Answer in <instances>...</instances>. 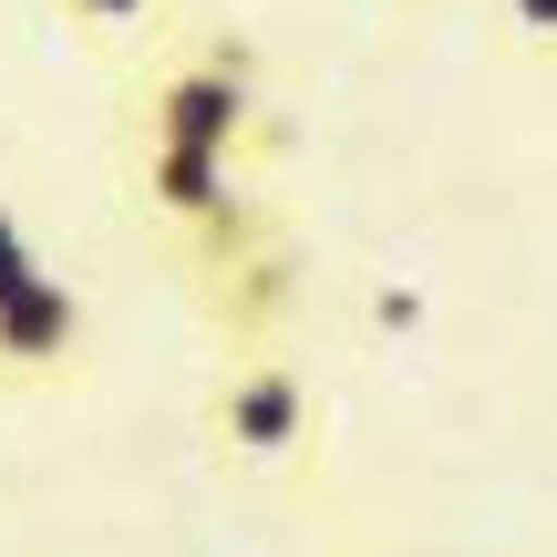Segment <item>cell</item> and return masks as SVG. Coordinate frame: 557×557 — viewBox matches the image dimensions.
<instances>
[{
	"label": "cell",
	"mask_w": 557,
	"mask_h": 557,
	"mask_svg": "<svg viewBox=\"0 0 557 557\" xmlns=\"http://www.w3.org/2000/svg\"><path fill=\"white\" fill-rule=\"evenodd\" d=\"M248 41H207L197 62H165L145 83V145H197V156H238L248 145Z\"/></svg>",
	"instance_id": "obj_1"
},
{
	"label": "cell",
	"mask_w": 557,
	"mask_h": 557,
	"mask_svg": "<svg viewBox=\"0 0 557 557\" xmlns=\"http://www.w3.org/2000/svg\"><path fill=\"white\" fill-rule=\"evenodd\" d=\"M207 434L238 465H289L310 444V372L299 361H238L207 403Z\"/></svg>",
	"instance_id": "obj_2"
},
{
	"label": "cell",
	"mask_w": 557,
	"mask_h": 557,
	"mask_svg": "<svg viewBox=\"0 0 557 557\" xmlns=\"http://www.w3.org/2000/svg\"><path fill=\"white\" fill-rule=\"evenodd\" d=\"M73 351H83V299H73V278L41 269L21 299H0V382L73 372Z\"/></svg>",
	"instance_id": "obj_3"
},
{
	"label": "cell",
	"mask_w": 557,
	"mask_h": 557,
	"mask_svg": "<svg viewBox=\"0 0 557 557\" xmlns=\"http://www.w3.org/2000/svg\"><path fill=\"white\" fill-rule=\"evenodd\" d=\"M145 197L165 207V218L197 238V227H218V218H238L248 207V186H238V156H197V145H145Z\"/></svg>",
	"instance_id": "obj_4"
},
{
	"label": "cell",
	"mask_w": 557,
	"mask_h": 557,
	"mask_svg": "<svg viewBox=\"0 0 557 557\" xmlns=\"http://www.w3.org/2000/svg\"><path fill=\"white\" fill-rule=\"evenodd\" d=\"M289 299H299V248L278 238V227L248 248V259H227V269H218V320H227L238 341H248V331H269Z\"/></svg>",
	"instance_id": "obj_5"
},
{
	"label": "cell",
	"mask_w": 557,
	"mask_h": 557,
	"mask_svg": "<svg viewBox=\"0 0 557 557\" xmlns=\"http://www.w3.org/2000/svg\"><path fill=\"white\" fill-rule=\"evenodd\" d=\"M41 278V248H32V227L11 218V207H0V299H21Z\"/></svg>",
	"instance_id": "obj_6"
},
{
	"label": "cell",
	"mask_w": 557,
	"mask_h": 557,
	"mask_svg": "<svg viewBox=\"0 0 557 557\" xmlns=\"http://www.w3.org/2000/svg\"><path fill=\"white\" fill-rule=\"evenodd\" d=\"M62 21H83V32H124V21H145V0H62Z\"/></svg>",
	"instance_id": "obj_7"
},
{
	"label": "cell",
	"mask_w": 557,
	"mask_h": 557,
	"mask_svg": "<svg viewBox=\"0 0 557 557\" xmlns=\"http://www.w3.org/2000/svg\"><path fill=\"white\" fill-rule=\"evenodd\" d=\"M506 21H517L527 41H557V0H506Z\"/></svg>",
	"instance_id": "obj_8"
}]
</instances>
